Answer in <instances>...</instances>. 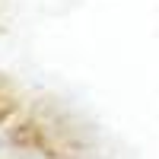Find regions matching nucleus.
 I'll return each mask as SVG.
<instances>
[{
    "label": "nucleus",
    "instance_id": "nucleus-1",
    "mask_svg": "<svg viewBox=\"0 0 159 159\" xmlns=\"http://www.w3.org/2000/svg\"><path fill=\"white\" fill-rule=\"evenodd\" d=\"M7 153H10V140L3 134V127H0V159H7Z\"/></svg>",
    "mask_w": 159,
    "mask_h": 159
}]
</instances>
